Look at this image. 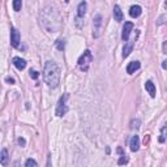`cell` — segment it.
I'll return each instance as SVG.
<instances>
[{
  "instance_id": "obj_1",
  "label": "cell",
  "mask_w": 167,
  "mask_h": 167,
  "mask_svg": "<svg viewBox=\"0 0 167 167\" xmlns=\"http://www.w3.org/2000/svg\"><path fill=\"white\" fill-rule=\"evenodd\" d=\"M43 78L44 82L47 84L50 88L55 89L60 84V68L56 63L54 62H46L44 69H43Z\"/></svg>"
},
{
  "instance_id": "obj_2",
  "label": "cell",
  "mask_w": 167,
  "mask_h": 167,
  "mask_svg": "<svg viewBox=\"0 0 167 167\" xmlns=\"http://www.w3.org/2000/svg\"><path fill=\"white\" fill-rule=\"evenodd\" d=\"M93 62V55H91V52L89 51V50H86L84 54L80 56V59H78V67L81 68L82 71H88L89 69V64Z\"/></svg>"
},
{
  "instance_id": "obj_3",
  "label": "cell",
  "mask_w": 167,
  "mask_h": 167,
  "mask_svg": "<svg viewBox=\"0 0 167 167\" xmlns=\"http://www.w3.org/2000/svg\"><path fill=\"white\" fill-rule=\"evenodd\" d=\"M68 94H64L62 98L59 99V102H58V107H56V111H55V114L58 116H63V115H65L67 112H68V106H67V99H68Z\"/></svg>"
},
{
  "instance_id": "obj_4",
  "label": "cell",
  "mask_w": 167,
  "mask_h": 167,
  "mask_svg": "<svg viewBox=\"0 0 167 167\" xmlns=\"http://www.w3.org/2000/svg\"><path fill=\"white\" fill-rule=\"evenodd\" d=\"M93 35H94V38H98L99 37V33H101V26H102V16L101 15H97L95 17H94V20H93Z\"/></svg>"
},
{
  "instance_id": "obj_5",
  "label": "cell",
  "mask_w": 167,
  "mask_h": 167,
  "mask_svg": "<svg viewBox=\"0 0 167 167\" xmlns=\"http://www.w3.org/2000/svg\"><path fill=\"white\" fill-rule=\"evenodd\" d=\"M11 44L13 47H18V44H20V33L16 28L11 29Z\"/></svg>"
},
{
  "instance_id": "obj_6",
  "label": "cell",
  "mask_w": 167,
  "mask_h": 167,
  "mask_svg": "<svg viewBox=\"0 0 167 167\" xmlns=\"http://www.w3.org/2000/svg\"><path fill=\"white\" fill-rule=\"evenodd\" d=\"M133 29V24L132 22H125L124 26H123V33H122V39L123 41H127V39L129 38V34H131V31Z\"/></svg>"
},
{
  "instance_id": "obj_7",
  "label": "cell",
  "mask_w": 167,
  "mask_h": 167,
  "mask_svg": "<svg viewBox=\"0 0 167 167\" xmlns=\"http://www.w3.org/2000/svg\"><path fill=\"white\" fill-rule=\"evenodd\" d=\"M12 62H13V65H15L18 71H22L26 68V60H24L21 58H13Z\"/></svg>"
},
{
  "instance_id": "obj_8",
  "label": "cell",
  "mask_w": 167,
  "mask_h": 167,
  "mask_svg": "<svg viewBox=\"0 0 167 167\" xmlns=\"http://www.w3.org/2000/svg\"><path fill=\"white\" fill-rule=\"evenodd\" d=\"M145 89H146V91H148L149 94H150L151 98L155 97L157 90H155V85L153 84V81H146V82H145Z\"/></svg>"
},
{
  "instance_id": "obj_9",
  "label": "cell",
  "mask_w": 167,
  "mask_h": 167,
  "mask_svg": "<svg viewBox=\"0 0 167 167\" xmlns=\"http://www.w3.org/2000/svg\"><path fill=\"white\" fill-rule=\"evenodd\" d=\"M141 12H142V9H141L140 5H132L131 9H129V16L133 17V18H137L140 15H141Z\"/></svg>"
},
{
  "instance_id": "obj_10",
  "label": "cell",
  "mask_w": 167,
  "mask_h": 167,
  "mask_svg": "<svg viewBox=\"0 0 167 167\" xmlns=\"http://www.w3.org/2000/svg\"><path fill=\"white\" fill-rule=\"evenodd\" d=\"M129 146H131V150H132V151H137V150L140 149V137H138V136H133V137L131 138Z\"/></svg>"
},
{
  "instance_id": "obj_11",
  "label": "cell",
  "mask_w": 167,
  "mask_h": 167,
  "mask_svg": "<svg viewBox=\"0 0 167 167\" xmlns=\"http://www.w3.org/2000/svg\"><path fill=\"white\" fill-rule=\"evenodd\" d=\"M140 62H131L128 64V67H127V73H129V75H132V73H135L138 68H140Z\"/></svg>"
},
{
  "instance_id": "obj_12",
  "label": "cell",
  "mask_w": 167,
  "mask_h": 167,
  "mask_svg": "<svg viewBox=\"0 0 167 167\" xmlns=\"http://www.w3.org/2000/svg\"><path fill=\"white\" fill-rule=\"evenodd\" d=\"M133 41H129V42H127L125 46H124V49H123V58H127V56H129V54L132 52L133 50Z\"/></svg>"
},
{
  "instance_id": "obj_13",
  "label": "cell",
  "mask_w": 167,
  "mask_h": 167,
  "mask_svg": "<svg viewBox=\"0 0 167 167\" xmlns=\"http://www.w3.org/2000/svg\"><path fill=\"white\" fill-rule=\"evenodd\" d=\"M86 9H88V4H86V2H81L78 4V8H77V16L84 17L85 13H86Z\"/></svg>"
},
{
  "instance_id": "obj_14",
  "label": "cell",
  "mask_w": 167,
  "mask_h": 167,
  "mask_svg": "<svg viewBox=\"0 0 167 167\" xmlns=\"http://www.w3.org/2000/svg\"><path fill=\"white\" fill-rule=\"evenodd\" d=\"M114 18H115V21H123V12L119 5L114 7Z\"/></svg>"
},
{
  "instance_id": "obj_15",
  "label": "cell",
  "mask_w": 167,
  "mask_h": 167,
  "mask_svg": "<svg viewBox=\"0 0 167 167\" xmlns=\"http://www.w3.org/2000/svg\"><path fill=\"white\" fill-rule=\"evenodd\" d=\"M8 159H9V157H8V150L3 149L2 153H0V163H2L3 166L8 165Z\"/></svg>"
},
{
  "instance_id": "obj_16",
  "label": "cell",
  "mask_w": 167,
  "mask_h": 167,
  "mask_svg": "<svg viewBox=\"0 0 167 167\" xmlns=\"http://www.w3.org/2000/svg\"><path fill=\"white\" fill-rule=\"evenodd\" d=\"M55 46H56V49L59 51H63L64 47H65V41H64V39H58V41L55 42Z\"/></svg>"
},
{
  "instance_id": "obj_17",
  "label": "cell",
  "mask_w": 167,
  "mask_h": 167,
  "mask_svg": "<svg viewBox=\"0 0 167 167\" xmlns=\"http://www.w3.org/2000/svg\"><path fill=\"white\" fill-rule=\"evenodd\" d=\"M21 7H22V0H13V9L16 12L21 11Z\"/></svg>"
},
{
  "instance_id": "obj_18",
  "label": "cell",
  "mask_w": 167,
  "mask_h": 167,
  "mask_svg": "<svg viewBox=\"0 0 167 167\" xmlns=\"http://www.w3.org/2000/svg\"><path fill=\"white\" fill-rule=\"evenodd\" d=\"M166 132H167V128H166V127H162L161 136H159V142H161V144H163L166 141Z\"/></svg>"
},
{
  "instance_id": "obj_19",
  "label": "cell",
  "mask_w": 167,
  "mask_h": 167,
  "mask_svg": "<svg viewBox=\"0 0 167 167\" xmlns=\"http://www.w3.org/2000/svg\"><path fill=\"white\" fill-rule=\"evenodd\" d=\"M127 162H128V158H127V155H125V154H123V153H122V157L119 158L118 165H125Z\"/></svg>"
},
{
  "instance_id": "obj_20",
  "label": "cell",
  "mask_w": 167,
  "mask_h": 167,
  "mask_svg": "<svg viewBox=\"0 0 167 167\" xmlns=\"http://www.w3.org/2000/svg\"><path fill=\"white\" fill-rule=\"evenodd\" d=\"M25 166H26V167H31V166H33V167H37L38 163L34 161V159H28V161L25 162Z\"/></svg>"
},
{
  "instance_id": "obj_21",
  "label": "cell",
  "mask_w": 167,
  "mask_h": 167,
  "mask_svg": "<svg viewBox=\"0 0 167 167\" xmlns=\"http://www.w3.org/2000/svg\"><path fill=\"white\" fill-rule=\"evenodd\" d=\"M165 20H166V15H162L161 17L157 20V25H163L165 24Z\"/></svg>"
},
{
  "instance_id": "obj_22",
  "label": "cell",
  "mask_w": 167,
  "mask_h": 167,
  "mask_svg": "<svg viewBox=\"0 0 167 167\" xmlns=\"http://www.w3.org/2000/svg\"><path fill=\"white\" fill-rule=\"evenodd\" d=\"M140 123H141V122H140L138 119H137V120H133V122L131 123V124H132L131 127H132V128H138V127H140Z\"/></svg>"
},
{
  "instance_id": "obj_23",
  "label": "cell",
  "mask_w": 167,
  "mask_h": 167,
  "mask_svg": "<svg viewBox=\"0 0 167 167\" xmlns=\"http://www.w3.org/2000/svg\"><path fill=\"white\" fill-rule=\"evenodd\" d=\"M38 76H39V73H38L37 71H30V77H31V78L35 80V78H38Z\"/></svg>"
},
{
  "instance_id": "obj_24",
  "label": "cell",
  "mask_w": 167,
  "mask_h": 167,
  "mask_svg": "<svg viewBox=\"0 0 167 167\" xmlns=\"http://www.w3.org/2000/svg\"><path fill=\"white\" fill-rule=\"evenodd\" d=\"M17 142H18V145H20V146H25V145H26L25 138H22V137H20V138L17 140Z\"/></svg>"
},
{
  "instance_id": "obj_25",
  "label": "cell",
  "mask_w": 167,
  "mask_h": 167,
  "mask_svg": "<svg viewBox=\"0 0 167 167\" xmlns=\"http://www.w3.org/2000/svg\"><path fill=\"white\" fill-rule=\"evenodd\" d=\"M5 81L8 82V84H15V80H13L12 77H7V78H5Z\"/></svg>"
},
{
  "instance_id": "obj_26",
  "label": "cell",
  "mask_w": 167,
  "mask_h": 167,
  "mask_svg": "<svg viewBox=\"0 0 167 167\" xmlns=\"http://www.w3.org/2000/svg\"><path fill=\"white\" fill-rule=\"evenodd\" d=\"M162 68H163V69L167 68V62H163V63H162Z\"/></svg>"
},
{
  "instance_id": "obj_27",
  "label": "cell",
  "mask_w": 167,
  "mask_h": 167,
  "mask_svg": "<svg viewBox=\"0 0 167 167\" xmlns=\"http://www.w3.org/2000/svg\"><path fill=\"white\" fill-rule=\"evenodd\" d=\"M166 46H167V43L163 42V54H166Z\"/></svg>"
},
{
  "instance_id": "obj_28",
  "label": "cell",
  "mask_w": 167,
  "mask_h": 167,
  "mask_svg": "<svg viewBox=\"0 0 167 167\" xmlns=\"http://www.w3.org/2000/svg\"><path fill=\"white\" fill-rule=\"evenodd\" d=\"M64 2H65V3H68V2H69V0H64Z\"/></svg>"
}]
</instances>
